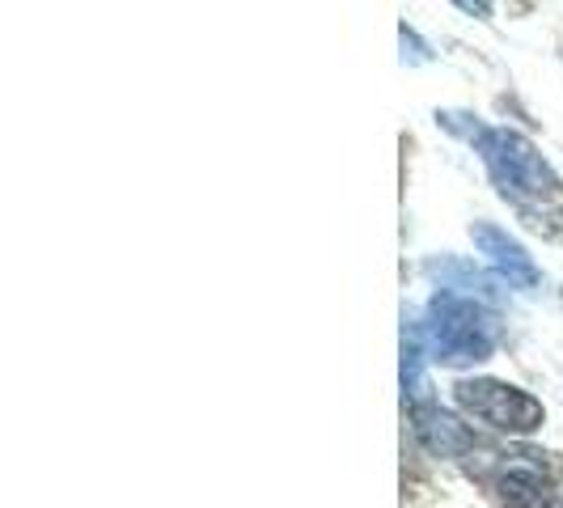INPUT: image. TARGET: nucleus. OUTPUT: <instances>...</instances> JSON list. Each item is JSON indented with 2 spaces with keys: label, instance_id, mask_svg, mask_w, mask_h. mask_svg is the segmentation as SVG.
Masks as SVG:
<instances>
[{
  "label": "nucleus",
  "instance_id": "20e7f679",
  "mask_svg": "<svg viewBox=\"0 0 563 508\" xmlns=\"http://www.w3.org/2000/svg\"><path fill=\"white\" fill-rule=\"evenodd\" d=\"M471 242H475V251L487 258V267L500 272V280H508V288H538L542 276H538L534 258L526 254V246H521L517 238H508L500 225L475 221V225H471Z\"/></svg>",
  "mask_w": 563,
  "mask_h": 508
},
{
  "label": "nucleus",
  "instance_id": "0eeeda50",
  "mask_svg": "<svg viewBox=\"0 0 563 508\" xmlns=\"http://www.w3.org/2000/svg\"><path fill=\"white\" fill-rule=\"evenodd\" d=\"M457 9H462V13H479V18H487V13H492V4H471V0H462Z\"/></svg>",
  "mask_w": 563,
  "mask_h": 508
},
{
  "label": "nucleus",
  "instance_id": "423d86ee",
  "mask_svg": "<svg viewBox=\"0 0 563 508\" xmlns=\"http://www.w3.org/2000/svg\"><path fill=\"white\" fill-rule=\"evenodd\" d=\"M538 453H526V457H508L496 471V500L505 508H551V496H547V475L534 462Z\"/></svg>",
  "mask_w": 563,
  "mask_h": 508
},
{
  "label": "nucleus",
  "instance_id": "7ed1b4c3",
  "mask_svg": "<svg viewBox=\"0 0 563 508\" xmlns=\"http://www.w3.org/2000/svg\"><path fill=\"white\" fill-rule=\"evenodd\" d=\"M453 402L471 416L508 437H530L547 423V411L534 395H526L521 386H508L496 377H466L453 386Z\"/></svg>",
  "mask_w": 563,
  "mask_h": 508
},
{
  "label": "nucleus",
  "instance_id": "f03ea898",
  "mask_svg": "<svg viewBox=\"0 0 563 508\" xmlns=\"http://www.w3.org/2000/svg\"><path fill=\"white\" fill-rule=\"evenodd\" d=\"M423 335L432 361L450 368L479 365L496 352V318L483 310L475 297L437 288L423 310Z\"/></svg>",
  "mask_w": 563,
  "mask_h": 508
},
{
  "label": "nucleus",
  "instance_id": "39448f33",
  "mask_svg": "<svg viewBox=\"0 0 563 508\" xmlns=\"http://www.w3.org/2000/svg\"><path fill=\"white\" fill-rule=\"evenodd\" d=\"M411 432L432 457H466L475 450V432L471 423L457 420L441 402H416L411 407Z\"/></svg>",
  "mask_w": 563,
  "mask_h": 508
},
{
  "label": "nucleus",
  "instance_id": "f257e3e1",
  "mask_svg": "<svg viewBox=\"0 0 563 508\" xmlns=\"http://www.w3.org/2000/svg\"><path fill=\"white\" fill-rule=\"evenodd\" d=\"M492 174V187L530 221L534 229L560 233L555 221H563V183L560 174L547 166V157L512 128H487L483 123L479 141L471 144Z\"/></svg>",
  "mask_w": 563,
  "mask_h": 508
},
{
  "label": "nucleus",
  "instance_id": "6e6552de",
  "mask_svg": "<svg viewBox=\"0 0 563 508\" xmlns=\"http://www.w3.org/2000/svg\"><path fill=\"white\" fill-rule=\"evenodd\" d=\"M551 508H563V505H551Z\"/></svg>",
  "mask_w": 563,
  "mask_h": 508
}]
</instances>
